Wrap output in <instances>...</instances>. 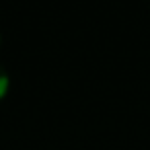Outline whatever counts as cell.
Instances as JSON below:
<instances>
[{"mask_svg":"<svg viewBox=\"0 0 150 150\" xmlns=\"http://www.w3.org/2000/svg\"><path fill=\"white\" fill-rule=\"evenodd\" d=\"M8 91V78L6 76H0V99H2Z\"/></svg>","mask_w":150,"mask_h":150,"instance_id":"cell-1","label":"cell"}]
</instances>
